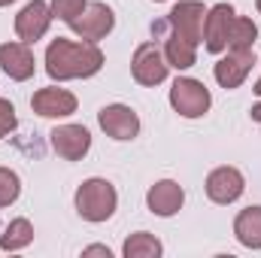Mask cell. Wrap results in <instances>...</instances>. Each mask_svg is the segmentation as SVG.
Here are the masks:
<instances>
[{
	"label": "cell",
	"mask_w": 261,
	"mask_h": 258,
	"mask_svg": "<svg viewBox=\"0 0 261 258\" xmlns=\"http://www.w3.org/2000/svg\"><path fill=\"white\" fill-rule=\"evenodd\" d=\"M103 52L97 49V43H76V40H67L58 37L49 43L46 49V73L58 82L67 79H88L94 73H100L103 67Z\"/></svg>",
	"instance_id": "6da1fadb"
},
{
	"label": "cell",
	"mask_w": 261,
	"mask_h": 258,
	"mask_svg": "<svg viewBox=\"0 0 261 258\" xmlns=\"http://www.w3.org/2000/svg\"><path fill=\"white\" fill-rule=\"evenodd\" d=\"M73 203H76V213H79L85 222H94V225H97V222H107V219L116 213L119 194H116V186H113L110 179L94 176V179H85V183L76 189Z\"/></svg>",
	"instance_id": "7a4b0ae2"
},
{
	"label": "cell",
	"mask_w": 261,
	"mask_h": 258,
	"mask_svg": "<svg viewBox=\"0 0 261 258\" xmlns=\"http://www.w3.org/2000/svg\"><path fill=\"white\" fill-rule=\"evenodd\" d=\"M170 107H173L182 119H200V116L210 113L213 94H210V88H206L200 79L179 76V79L170 85Z\"/></svg>",
	"instance_id": "3957f363"
},
{
	"label": "cell",
	"mask_w": 261,
	"mask_h": 258,
	"mask_svg": "<svg viewBox=\"0 0 261 258\" xmlns=\"http://www.w3.org/2000/svg\"><path fill=\"white\" fill-rule=\"evenodd\" d=\"M167 58H164V52L155 46V43H143V46H137V52H134V58H130V76H134V82H140V85H146V88H152V85H161L164 79H167Z\"/></svg>",
	"instance_id": "277c9868"
},
{
	"label": "cell",
	"mask_w": 261,
	"mask_h": 258,
	"mask_svg": "<svg viewBox=\"0 0 261 258\" xmlns=\"http://www.w3.org/2000/svg\"><path fill=\"white\" fill-rule=\"evenodd\" d=\"M113 24H116L113 9L97 0V3H88V6L82 9V15H79L70 28H73V34H76L79 40H85V43H100V40L113 31Z\"/></svg>",
	"instance_id": "5b68a950"
},
{
	"label": "cell",
	"mask_w": 261,
	"mask_h": 258,
	"mask_svg": "<svg viewBox=\"0 0 261 258\" xmlns=\"http://www.w3.org/2000/svg\"><path fill=\"white\" fill-rule=\"evenodd\" d=\"M234 18H237V12H234L231 3H216L213 9H206V21H203V46H206V52H213V55L228 52V34H231Z\"/></svg>",
	"instance_id": "8992f818"
},
{
	"label": "cell",
	"mask_w": 261,
	"mask_h": 258,
	"mask_svg": "<svg viewBox=\"0 0 261 258\" xmlns=\"http://www.w3.org/2000/svg\"><path fill=\"white\" fill-rule=\"evenodd\" d=\"M52 24V6L46 0H31L21 6V12L15 15V34L21 43H37L46 37Z\"/></svg>",
	"instance_id": "52a82bcc"
},
{
	"label": "cell",
	"mask_w": 261,
	"mask_h": 258,
	"mask_svg": "<svg viewBox=\"0 0 261 258\" xmlns=\"http://www.w3.org/2000/svg\"><path fill=\"white\" fill-rule=\"evenodd\" d=\"M173 34L192 40V43H200L203 40V21H206V6L197 3V0H179L170 15H167Z\"/></svg>",
	"instance_id": "ba28073f"
},
{
	"label": "cell",
	"mask_w": 261,
	"mask_h": 258,
	"mask_svg": "<svg viewBox=\"0 0 261 258\" xmlns=\"http://www.w3.org/2000/svg\"><path fill=\"white\" fill-rule=\"evenodd\" d=\"M31 107H34V113H37V116H43V119H67V116H73V113H76L79 100H76V94H73V91L58 88V85H49V88L34 91Z\"/></svg>",
	"instance_id": "9c48e42d"
},
{
	"label": "cell",
	"mask_w": 261,
	"mask_h": 258,
	"mask_svg": "<svg viewBox=\"0 0 261 258\" xmlns=\"http://www.w3.org/2000/svg\"><path fill=\"white\" fill-rule=\"evenodd\" d=\"M252 64H255V52H252V49H243V52L228 49V55L216 61L213 76H216V82H219L222 88L231 91V88H237V85L246 82V76L252 73Z\"/></svg>",
	"instance_id": "30bf717a"
},
{
	"label": "cell",
	"mask_w": 261,
	"mask_h": 258,
	"mask_svg": "<svg viewBox=\"0 0 261 258\" xmlns=\"http://www.w3.org/2000/svg\"><path fill=\"white\" fill-rule=\"evenodd\" d=\"M97 125L103 128L107 137H113V140H134L140 134V119H137V113L130 107H125V104H107L97 113Z\"/></svg>",
	"instance_id": "8fae6325"
},
{
	"label": "cell",
	"mask_w": 261,
	"mask_h": 258,
	"mask_svg": "<svg viewBox=\"0 0 261 258\" xmlns=\"http://www.w3.org/2000/svg\"><path fill=\"white\" fill-rule=\"evenodd\" d=\"M246 189V179H243V173L237 170V167H216L210 176H206V197L213 200V203H234L240 194Z\"/></svg>",
	"instance_id": "7c38bea8"
},
{
	"label": "cell",
	"mask_w": 261,
	"mask_h": 258,
	"mask_svg": "<svg viewBox=\"0 0 261 258\" xmlns=\"http://www.w3.org/2000/svg\"><path fill=\"white\" fill-rule=\"evenodd\" d=\"M49 137H52V149L64 161H79L91 149V134H88V128H82V125H58Z\"/></svg>",
	"instance_id": "4fadbf2b"
},
{
	"label": "cell",
	"mask_w": 261,
	"mask_h": 258,
	"mask_svg": "<svg viewBox=\"0 0 261 258\" xmlns=\"http://www.w3.org/2000/svg\"><path fill=\"white\" fill-rule=\"evenodd\" d=\"M182 203H186V192H182V186H179L176 179H158V183L149 189V194H146L149 213H155V216H161V219L176 216V213L182 210Z\"/></svg>",
	"instance_id": "5bb4252c"
},
{
	"label": "cell",
	"mask_w": 261,
	"mask_h": 258,
	"mask_svg": "<svg viewBox=\"0 0 261 258\" xmlns=\"http://www.w3.org/2000/svg\"><path fill=\"white\" fill-rule=\"evenodd\" d=\"M0 67L9 79L15 82H28L37 70V61H34V52H31V43H3L0 46Z\"/></svg>",
	"instance_id": "9a60e30c"
},
{
	"label": "cell",
	"mask_w": 261,
	"mask_h": 258,
	"mask_svg": "<svg viewBox=\"0 0 261 258\" xmlns=\"http://www.w3.org/2000/svg\"><path fill=\"white\" fill-rule=\"evenodd\" d=\"M234 237L246 249H261V207H246L234 219Z\"/></svg>",
	"instance_id": "2e32d148"
},
{
	"label": "cell",
	"mask_w": 261,
	"mask_h": 258,
	"mask_svg": "<svg viewBox=\"0 0 261 258\" xmlns=\"http://www.w3.org/2000/svg\"><path fill=\"white\" fill-rule=\"evenodd\" d=\"M164 58L173 70H189L197 61V43L179 37V34H170L167 43H164Z\"/></svg>",
	"instance_id": "e0dca14e"
},
{
	"label": "cell",
	"mask_w": 261,
	"mask_h": 258,
	"mask_svg": "<svg viewBox=\"0 0 261 258\" xmlns=\"http://www.w3.org/2000/svg\"><path fill=\"white\" fill-rule=\"evenodd\" d=\"M31 243H34V225L24 216L12 219L0 234V249H6V252H18V249H24Z\"/></svg>",
	"instance_id": "ac0fdd59"
},
{
	"label": "cell",
	"mask_w": 261,
	"mask_h": 258,
	"mask_svg": "<svg viewBox=\"0 0 261 258\" xmlns=\"http://www.w3.org/2000/svg\"><path fill=\"white\" fill-rule=\"evenodd\" d=\"M161 252H164L161 240L155 234H149V231L130 234L128 240H125V246H122V255L125 258H158Z\"/></svg>",
	"instance_id": "d6986e66"
},
{
	"label": "cell",
	"mask_w": 261,
	"mask_h": 258,
	"mask_svg": "<svg viewBox=\"0 0 261 258\" xmlns=\"http://www.w3.org/2000/svg\"><path fill=\"white\" fill-rule=\"evenodd\" d=\"M255 40H258V28H255V21L246 18V15H237L234 24H231V34H228V49L243 52V49H252Z\"/></svg>",
	"instance_id": "ffe728a7"
},
{
	"label": "cell",
	"mask_w": 261,
	"mask_h": 258,
	"mask_svg": "<svg viewBox=\"0 0 261 258\" xmlns=\"http://www.w3.org/2000/svg\"><path fill=\"white\" fill-rule=\"evenodd\" d=\"M18 194H21V179H18V173L9 170V167H0V210L9 207V203H15Z\"/></svg>",
	"instance_id": "44dd1931"
},
{
	"label": "cell",
	"mask_w": 261,
	"mask_h": 258,
	"mask_svg": "<svg viewBox=\"0 0 261 258\" xmlns=\"http://www.w3.org/2000/svg\"><path fill=\"white\" fill-rule=\"evenodd\" d=\"M49 6H52V18L73 24V21L82 15V9L88 6V0H52Z\"/></svg>",
	"instance_id": "7402d4cb"
},
{
	"label": "cell",
	"mask_w": 261,
	"mask_h": 258,
	"mask_svg": "<svg viewBox=\"0 0 261 258\" xmlns=\"http://www.w3.org/2000/svg\"><path fill=\"white\" fill-rule=\"evenodd\" d=\"M15 128H18L15 107H12L9 100H3V97H0V140H3V137H9Z\"/></svg>",
	"instance_id": "603a6c76"
},
{
	"label": "cell",
	"mask_w": 261,
	"mask_h": 258,
	"mask_svg": "<svg viewBox=\"0 0 261 258\" xmlns=\"http://www.w3.org/2000/svg\"><path fill=\"white\" fill-rule=\"evenodd\" d=\"M82 255H107V258H113V252H110V246H88V249H82Z\"/></svg>",
	"instance_id": "cb8c5ba5"
},
{
	"label": "cell",
	"mask_w": 261,
	"mask_h": 258,
	"mask_svg": "<svg viewBox=\"0 0 261 258\" xmlns=\"http://www.w3.org/2000/svg\"><path fill=\"white\" fill-rule=\"evenodd\" d=\"M249 116H252V122H258L261 125V104H255V107L249 110Z\"/></svg>",
	"instance_id": "d4e9b609"
},
{
	"label": "cell",
	"mask_w": 261,
	"mask_h": 258,
	"mask_svg": "<svg viewBox=\"0 0 261 258\" xmlns=\"http://www.w3.org/2000/svg\"><path fill=\"white\" fill-rule=\"evenodd\" d=\"M252 91H255V94L261 97V76H258V82H255V88H252Z\"/></svg>",
	"instance_id": "484cf974"
},
{
	"label": "cell",
	"mask_w": 261,
	"mask_h": 258,
	"mask_svg": "<svg viewBox=\"0 0 261 258\" xmlns=\"http://www.w3.org/2000/svg\"><path fill=\"white\" fill-rule=\"evenodd\" d=\"M9 3H15V0H0V6H9Z\"/></svg>",
	"instance_id": "4316f807"
},
{
	"label": "cell",
	"mask_w": 261,
	"mask_h": 258,
	"mask_svg": "<svg viewBox=\"0 0 261 258\" xmlns=\"http://www.w3.org/2000/svg\"><path fill=\"white\" fill-rule=\"evenodd\" d=\"M255 3H258V12H261V0H255Z\"/></svg>",
	"instance_id": "83f0119b"
},
{
	"label": "cell",
	"mask_w": 261,
	"mask_h": 258,
	"mask_svg": "<svg viewBox=\"0 0 261 258\" xmlns=\"http://www.w3.org/2000/svg\"><path fill=\"white\" fill-rule=\"evenodd\" d=\"M155 3H161V0H155Z\"/></svg>",
	"instance_id": "f1b7e54d"
}]
</instances>
